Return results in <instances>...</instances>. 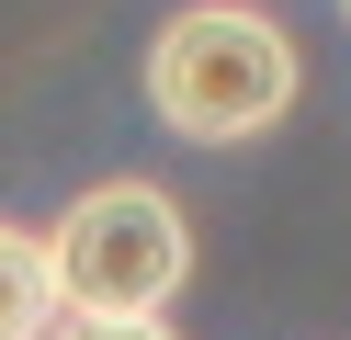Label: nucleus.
<instances>
[{"instance_id": "obj_1", "label": "nucleus", "mask_w": 351, "mask_h": 340, "mask_svg": "<svg viewBox=\"0 0 351 340\" xmlns=\"http://www.w3.org/2000/svg\"><path fill=\"white\" fill-rule=\"evenodd\" d=\"M295 91H306L295 34L272 12H250V0H193V12H170L147 34V113L170 136H193V148L272 136L295 113Z\"/></svg>"}, {"instance_id": "obj_2", "label": "nucleus", "mask_w": 351, "mask_h": 340, "mask_svg": "<svg viewBox=\"0 0 351 340\" xmlns=\"http://www.w3.org/2000/svg\"><path fill=\"white\" fill-rule=\"evenodd\" d=\"M46 261H57V306L69 317H159L193 284V216L159 181H91V193L57 204Z\"/></svg>"}, {"instance_id": "obj_3", "label": "nucleus", "mask_w": 351, "mask_h": 340, "mask_svg": "<svg viewBox=\"0 0 351 340\" xmlns=\"http://www.w3.org/2000/svg\"><path fill=\"white\" fill-rule=\"evenodd\" d=\"M57 261H46V227H12L0 216V340H46L57 329Z\"/></svg>"}, {"instance_id": "obj_4", "label": "nucleus", "mask_w": 351, "mask_h": 340, "mask_svg": "<svg viewBox=\"0 0 351 340\" xmlns=\"http://www.w3.org/2000/svg\"><path fill=\"white\" fill-rule=\"evenodd\" d=\"M46 340H182L170 317H57Z\"/></svg>"}, {"instance_id": "obj_5", "label": "nucleus", "mask_w": 351, "mask_h": 340, "mask_svg": "<svg viewBox=\"0 0 351 340\" xmlns=\"http://www.w3.org/2000/svg\"><path fill=\"white\" fill-rule=\"evenodd\" d=\"M340 12H351V0H340Z\"/></svg>"}]
</instances>
